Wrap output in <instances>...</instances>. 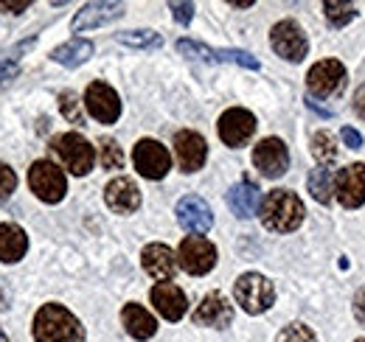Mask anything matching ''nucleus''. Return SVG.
I'll return each instance as SVG.
<instances>
[{
    "mask_svg": "<svg viewBox=\"0 0 365 342\" xmlns=\"http://www.w3.org/2000/svg\"><path fill=\"white\" fill-rule=\"evenodd\" d=\"M29 250V236L17 224H0V261L14 264L26 256Z\"/></svg>",
    "mask_w": 365,
    "mask_h": 342,
    "instance_id": "nucleus-23",
    "label": "nucleus"
},
{
    "mask_svg": "<svg viewBox=\"0 0 365 342\" xmlns=\"http://www.w3.org/2000/svg\"><path fill=\"white\" fill-rule=\"evenodd\" d=\"M152 306L158 309L160 317H166V320H172V323H178L182 314H185V309H188L182 289L175 286V284H169V281L152 286Z\"/></svg>",
    "mask_w": 365,
    "mask_h": 342,
    "instance_id": "nucleus-17",
    "label": "nucleus"
},
{
    "mask_svg": "<svg viewBox=\"0 0 365 342\" xmlns=\"http://www.w3.org/2000/svg\"><path fill=\"white\" fill-rule=\"evenodd\" d=\"M14 76H17V65L14 62L11 65H0V87H6Z\"/></svg>",
    "mask_w": 365,
    "mask_h": 342,
    "instance_id": "nucleus-36",
    "label": "nucleus"
},
{
    "mask_svg": "<svg viewBox=\"0 0 365 342\" xmlns=\"http://www.w3.org/2000/svg\"><path fill=\"white\" fill-rule=\"evenodd\" d=\"M51 149L62 160V166L71 171V174H76V177H85L93 169V163H96V149H93L82 135H76V132L56 135L51 140Z\"/></svg>",
    "mask_w": 365,
    "mask_h": 342,
    "instance_id": "nucleus-3",
    "label": "nucleus"
},
{
    "mask_svg": "<svg viewBox=\"0 0 365 342\" xmlns=\"http://www.w3.org/2000/svg\"><path fill=\"white\" fill-rule=\"evenodd\" d=\"M59 110H62V115H65L71 124H82V121H85L82 107H79V98H76V93H71V90H65V93L59 95Z\"/></svg>",
    "mask_w": 365,
    "mask_h": 342,
    "instance_id": "nucleus-30",
    "label": "nucleus"
},
{
    "mask_svg": "<svg viewBox=\"0 0 365 342\" xmlns=\"http://www.w3.org/2000/svg\"><path fill=\"white\" fill-rule=\"evenodd\" d=\"M98 157H101V166L110 171L115 169H124V152H121V146L113 140V138H104L101 143H98Z\"/></svg>",
    "mask_w": 365,
    "mask_h": 342,
    "instance_id": "nucleus-28",
    "label": "nucleus"
},
{
    "mask_svg": "<svg viewBox=\"0 0 365 342\" xmlns=\"http://www.w3.org/2000/svg\"><path fill=\"white\" fill-rule=\"evenodd\" d=\"M140 264H143V269L155 278V281H172L175 278V272H178V258L175 253L166 247V244H149V247H143V253H140Z\"/></svg>",
    "mask_w": 365,
    "mask_h": 342,
    "instance_id": "nucleus-16",
    "label": "nucleus"
},
{
    "mask_svg": "<svg viewBox=\"0 0 365 342\" xmlns=\"http://www.w3.org/2000/svg\"><path fill=\"white\" fill-rule=\"evenodd\" d=\"M178 222H180L182 230H188L194 236H202V233L211 230L214 214H211V208H208V202L202 197L188 194V197H182L180 202H178Z\"/></svg>",
    "mask_w": 365,
    "mask_h": 342,
    "instance_id": "nucleus-14",
    "label": "nucleus"
},
{
    "mask_svg": "<svg viewBox=\"0 0 365 342\" xmlns=\"http://www.w3.org/2000/svg\"><path fill=\"white\" fill-rule=\"evenodd\" d=\"M354 342H365V340H354Z\"/></svg>",
    "mask_w": 365,
    "mask_h": 342,
    "instance_id": "nucleus-40",
    "label": "nucleus"
},
{
    "mask_svg": "<svg viewBox=\"0 0 365 342\" xmlns=\"http://www.w3.org/2000/svg\"><path fill=\"white\" fill-rule=\"evenodd\" d=\"M104 200L115 214H133L140 205V191L130 177H118L104 188Z\"/></svg>",
    "mask_w": 365,
    "mask_h": 342,
    "instance_id": "nucleus-18",
    "label": "nucleus"
},
{
    "mask_svg": "<svg viewBox=\"0 0 365 342\" xmlns=\"http://www.w3.org/2000/svg\"><path fill=\"white\" fill-rule=\"evenodd\" d=\"M175 155H178L180 169L185 171V174H191V171L202 169V163H205V157H208V146H205L202 135L182 129V132L175 135Z\"/></svg>",
    "mask_w": 365,
    "mask_h": 342,
    "instance_id": "nucleus-15",
    "label": "nucleus"
},
{
    "mask_svg": "<svg viewBox=\"0 0 365 342\" xmlns=\"http://www.w3.org/2000/svg\"><path fill=\"white\" fill-rule=\"evenodd\" d=\"M278 342H318V337H315V331H312L309 326L292 323V326H287V328L278 334Z\"/></svg>",
    "mask_w": 365,
    "mask_h": 342,
    "instance_id": "nucleus-31",
    "label": "nucleus"
},
{
    "mask_svg": "<svg viewBox=\"0 0 365 342\" xmlns=\"http://www.w3.org/2000/svg\"><path fill=\"white\" fill-rule=\"evenodd\" d=\"M91 56H93V43H88V40H68L65 45H59V48L51 51V59L59 62V65H65V68H79Z\"/></svg>",
    "mask_w": 365,
    "mask_h": 342,
    "instance_id": "nucleus-24",
    "label": "nucleus"
},
{
    "mask_svg": "<svg viewBox=\"0 0 365 342\" xmlns=\"http://www.w3.org/2000/svg\"><path fill=\"white\" fill-rule=\"evenodd\" d=\"M121 320H124L127 334L135 337V340H149V337H155V331H158L155 317H152L143 306H138V303H127V306H124Z\"/></svg>",
    "mask_w": 365,
    "mask_h": 342,
    "instance_id": "nucleus-22",
    "label": "nucleus"
},
{
    "mask_svg": "<svg viewBox=\"0 0 365 342\" xmlns=\"http://www.w3.org/2000/svg\"><path fill=\"white\" fill-rule=\"evenodd\" d=\"M343 140H346V146H351V149H360V146H363V135L354 132L351 127L343 129Z\"/></svg>",
    "mask_w": 365,
    "mask_h": 342,
    "instance_id": "nucleus-35",
    "label": "nucleus"
},
{
    "mask_svg": "<svg viewBox=\"0 0 365 342\" xmlns=\"http://www.w3.org/2000/svg\"><path fill=\"white\" fill-rule=\"evenodd\" d=\"M253 163H256V169L262 171L264 177H281L287 166H289V152H287V146H284V140H278V138H264V140H259L256 143V149H253Z\"/></svg>",
    "mask_w": 365,
    "mask_h": 342,
    "instance_id": "nucleus-12",
    "label": "nucleus"
},
{
    "mask_svg": "<svg viewBox=\"0 0 365 342\" xmlns=\"http://www.w3.org/2000/svg\"><path fill=\"white\" fill-rule=\"evenodd\" d=\"M233 298H236V303H239L247 314H262V311H267V309L273 306L275 289L264 275H259V272H245V275L236 281V286H233Z\"/></svg>",
    "mask_w": 365,
    "mask_h": 342,
    "instance_id": "nucleus-4",
    "label": "nucleus"
},
{
    "mask_svg": "<svg viewBox=\"0 0 365 342\" xmlns=\"http://www.w3.org/2000/svg\"><path fill=\"white\" fill-rule=\"evenodd\" d=\"M14 188H17V177H14V171L9 169L6 163H0V200L9 197Z\"/></svg>",
    "mask_w": 365,
    "mask_h": 342,
    "instance_id": "nucleus-33",
    "label": "nucleus"
},
{
    "mask_svg": "<svg viewBox=\"0 0 365 342\" xmlns=\"http://www.w3.org/2000/svg\"><path fill=\"white\" fill-rule=\"evenodd\" d=\"M230 320H233V309H230V303L220 292H211V295H205L202 303L197 306V311H194V323L197 326H214V328H225Z\"/></svg>",
    "mask_w": 365,
    "mask_h": 342,
    "instance_id": "nucleus-19",
    "label": "nucleus"
},
{
    "mask_svg": "<svg viewBox=\"0 0 365 342\" xmlns=\"http://www.w3.org/2000/svg\"><path fill=\"white\" fill-rule=\"evenodd\" d=\"M354 317L365 326V289L357 292V298H354Z\"/></svg>",
    "mask_w": 365,
    "mask_h": 342,
    "instance_id": "nucleus-37",
    "label": "nucleus"
},
{
    "mask_svg": "<svg viewBox=\"0 0 365 342\" xmlns=\"http://www.w3.org/2000/svg\"><path fill=\"white\" fill-rule=\"evenodd\" d=\"M169 9H172V14L180 26H188L191 17H194V3H169Z\"/></svg>",
    "mask_w": 365,
    "mask_h": 342,
    "instance_id": "nucleus-34",
    "label": "nucleus"
},
{
    "mask_svg": "<svg viewBox=\"0 0 365 342\" xmlns=\"http://www.w3.org/2000/svg\"><path fill=\"white\" fill-rule=\"evenodd\" d=\"M346 82V68L337 62V59H323L318 65H312L309 76H307V87L312 95L318 98H329L334 95Z\"/></svg>",
    "mask_w": 365,
    "mask_h": 342,
    "instance_id": "nucleus-11",
    "label": "nucleus"
},
{
    "mask_svg": "<svg viewBox=\"0 0 365 342\" xmlns=\"http://www.w3.org/2000/svg\"><path fill=\"white\" fill-rule=\"evenodd\" d=\"M29 185H31V191L43 200V202H59L62 197H65V191H68V180H65V174L62 169L56 166V163H51V160H37L31 169H29Z\"/></svg>",
    "mask_w": 365,
    "mask_h": 342,
    "instance_id": "nucleus-5",
    "label": "nucleus"
},
{
    "mask_svg": "<svg viewBox=\"0 0 365 342\" xmlns=\"http://www.w3.org/2000/svg\"><path fill=\"white\" fill-rule=\"evenodd\" d=\"M0 342H9V337H6V334H3V328H0Z\"/></svg>",
    "mask_w": 365,
    "mask_h": 342,
    "instance_id": "nucleus-39",
    "label": "nucleus"
},
{
    "mask_svg": "<svg viewBox=\"0 0 365 342\" xmlns=\"http://www.w3.org/2000/svg\"><path fill=\"white\" fill-rule=\"evenodd\" d=\"M354 113L365 121V85L354 93Z\"/></svg>",
    "mask_w": 365,
    "mask_h": 342,
    "instance_id": "nucleus-38",
    "label": "nucleus"
},
{
    "mask_svg": "<svg viewBox=\"0 0 365 342\" xmlns=\"http://www.w3.org/2000/svg\"><path fill=\"white\" fill-rule=\"evenodd\" d=\"M118 43L133 45V48H158L163 40L155 31H124V34H118Z\"/></svg>",
    "mask_w": 365,
    "mask_h": 342,
    "instance_id": "nucleus-29",
    "label": "nucleus"
},
{
    "mask_svg": "<svg viewBox=\"0 0 365 342\" xmlns=\"http://www.w3.org/2000/svg\"><path fill=\"white\" fill-rule=\"evenodd\" d=\"M253 132H256L253 113H247L242 107H233L228 113H222V118H220V138H222L225 146H233V149L245 146L253 138Z\"/></svg>",
    "mask_w": 365,
    "mask_h": 342,
    "instance_id": "nucleus-13",
    "label": "nucleus"
},
{
    "mask_svg": "<svg viewBox=\"0 0 365 342\" xmlns=\"http://www.w3.org/2000/svg\"><path fill=\"white\" fill-rule=\"evenodd\" d=\"M214 62H236L242 68H250V71H259V59L245 53V51H214Z\"/></svg>",
    "mask_w": 365,
    "mask_h": 342,
    "instance_id": "nucleus-32",
    "label": "nucleus"
},
{
    "mask_svg": "<svg viewBox=\"0 0 365 342\" xmlns=\"http://www.w3.org/2000/svg\"><path fill=\"white\" fill-rule=\"evenodd\" d=\"M34 340L37 342H82V323L59 303H46L34 317Z\"/></svg>",
    "mask_w": 365,
    "mask_h": 342,
    "instance_id": "nucleus-1",
    "label": "nucleus"
},
{
    "mask_svg": "<svg viewBox=\"0 0 365 342\" xmlns=\"http://www.w3.org/2000/svg\"><path fill=\"white\" fill-rule=\"evenodd\" d=\"M323 9H326V17H329V23H331L334 28H343L346 23H351V20L357 17L354 3H337V0H329V3H323Z\"/></svg>",
    "mask_w": 365,
    "mask_h": 342,
    "instance_id": "nucleus-27",
    "label": "nucleus"
},
{
    "mask_svg": "<svg viewBox=\"0 0 365 342\" xmlns=\"http://www.w3.org/2000/svg\"><path fill=\"white\" fill-rule=\"evenodd\" d=\"M259 214H262L264 227H270L273 233H292L295 227H301L307 211H304V202H301L292 191L275 188V191H270V194L262 200Z\"/></svg>",
    "mask_w": 365,
    "mask_h": 342,
    "instance_id": "nucleus-2",
    "label": "nucleus"
},
{
    "mask_svg": "<svg viewBox=\"0 0 365 342\" xmlns=\"http://www.w3.org/2000/svg\"><path fill=\"white\" fill-rule=\"evenodd\" d=\"M85 107L98 124H115L121 115V101L118 93L104 82H93L85 93Z\"/></svg>",
    "mask_w": 365,
    "mask_h": 342,
    "instance_id": "nucleus-9",
    "label": "nucleus"
},
{
    "mask_svg": "<svg viewBox=\"0 0 365 342\" xmlns=\"http://www.w3.org/2000/svg\"><path fill=\"white\" fill-rule=\"evenodd\" d=\"M228 205H230V211L239 216V219H250V216L262 208L259 185H253L250 180L236 182V185L228 191Z\"/></svg>",
    "mask_w": 365,
    "mask_h": 342,
    "instance_id": "nucleus-21",
    "label": "nucleus"
},
{
    "mask_svg": "<svg viewBox=\"0 0 365 342\" xmlns=\"http://www.w3.org/2000/svg\"><path fill=\"white\" fill-rule=\"evenodd\" d=\"M178 264L188 275H205L217 264V247L208 239H202V236H188V239L180 242Z\"/></svg>",
    "mask_w": 365,
    "mask_h": 342,
    "instance_id": "nucleus-7",
    "label": "nucleus"
},
{
    "mask_svg": "<svg viewBox=\"0 0 365 342\" xmlns=\"http://www.w3.org/2000/svg\"><path fill=\"white\" fill-rule=\"evenodd\" d=\"M334 197L343 208H360L365 202V163L346 166L334 174Z\"/></svg>",
    "mask_w": 365,
    "mask_h": 342,
    "instance_id": "nucleus-10",
    "label": "nucleus"
},
{
    "mask_svg": "<svg viewBox=\"0 0 365 342\" xmlns=\"http://www.w3.org/2000/svg\"><path fill=\"white\" fill-rule=\"evenodd\" d=\"M133 163H135L138 174H143L146 180H163L172 169V155L163 143L143 138L133 149Z\"/></svg>",
    "mask_w": 365,
    "mask_h": 342,
    "instance_id": "nucleus-6",
    "label": "nucleus"
},
{
    "mask_svg": "<svg viewBox=\"0 0 365 342\" xmlns=\"http://www.w3.org/2000/svg\"><path fill=\"white\" fill-rule=\"evenodd\" d=\"M312 155L320 166H329L337 157V140L331 132H315L312 135Z\"/></svg>",
    "mask_w": 365,
    "mask_h": 342,
    "instance_id": "nucleus-26",
    "label": "nucleus"
},
{
    "mask_svg": "<svg viewBox=\"0 0 365 342\" xmlns=\"http://www.w3.org/2000/svg\"><path fill=\"white\" fill-rule=\"evenodd\" d=\"M270 43H273L275 53L284 56V59H289V62H301L307 56V51H309L307 34H304V28L295 20L275 23L273 31H270Z\"/></svg>",
    "mask_w": 365,
    "mask_h": 342,
    "instance_id": "nucleus-8",
    "label": "nucleus"
},
{
    "mask_svg": "<svg viewBox=\"0 0 365 342\" xmlns=\"http://www.w3.org/2000/svg\"><path fill=\"white\" fill-rule=\"evenodd\" d=\"M124 14V6L121 3H88L82 11H76L73 17V31H88V28H98L110 20H118Z\"/></svg>",
    "mask_w": 365,
    "mask_h": 342,
    "instance_id": "nucleus-20",
    "label": "nucleus"
},
{
    "mask_svg": "<svg viewBox=\"0 0 365 342\" xmlns=\"http://www.w3.org/2000/svg\"><path fill=\"white\" fill-rule=\"evenodd\" d=\"M309 194L318 200L320 205H329L331 197H334V174L329 166H318V169L309 174Z\"/></svg>",
    "mask_w": 365,
    "mask_h": 342,
    "instance_id": "nucleus-25",
    "label": "nucleus"
}]
</instances>
